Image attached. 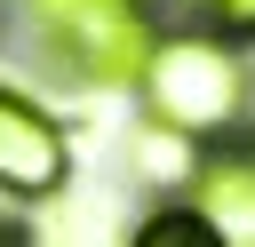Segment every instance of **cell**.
Here are the masks:
<instances>
[{
  "instance_id": "6da1fadb",
  "label": "cell",
  "mask_w": 255,
  "mask_h": 247,
  "mask_svg": "<svg viewBox=\"0 0 255 247\" xmlns=\"http://www.w3.org/2000/svg\"><path fill=\"white\" fill-rule=\"evenodd\" d=\"M32 24L48 40V56L96 88H143V72L159 56L151 0H32Z\"/></svg>"
},
{
  "instance_id": "7a4b0ae2",
  "label": "cell",
  "mask_w": 255,
  "mask_h": 247,
  "mask_svg": "<svg viewBox=\"0 0 255 247\" xmlns=\"http://www.w3.org/2000/svg\"><path fill=\"white\" fill-rule=\"evenodd\" d=\"M143 104H151V120L159 127H175V135H231L239 120H247V72H239V56H231V40H215V32H175V40H159V56H151V72H143Z\"/></svg>"
},
{
  "instance_id": "3957f363",
  "label": "cell",
  "mask_w": 255,
  "mask_h": 247,
  "mask_svg": "<svg viewBox=\"0 0 255 247\" xmlns=\"http://www.w3.org/2000/svg\"><path fill=\"white\" fill-rule=\"evenodd\" d=\"M64 183H72V143H64V127H56L32 96L0 88V191H8V199H48V191H64Z\"/></svg>"
},
{
  "instance_id": "277c9868",
  "label": "cell",
  "mask_w": 255,
  "mask_h": 247,
  "mask_svg": "<svg viewBox=\"0 0 255 247\" xmlns=\"http://www.w3.org/2000/svg\"><path fill=\"white\" fill-rule=\"evenodd\" d=\"M191 207H199L223 239H231V231L255 239V143H247V135L199 159V175H191Z\"/></svg>"
},
{
  "instance_id": "5b68a950",
  "label": "cell",
  "mask_w": 255,
  "mask_h": 247,
  "mask_svg": "<svg viewBox=\"0 0 255 247\" xmlns=\"http://www.w3.org/2000/svg\"><path fill=\"white\" fill-rule=\"evenodd\" d=\"M128 247H231L191 199H167V207H151L135 231H128Z\"/></svg>"
},
{
  "instance_id": "8992f818",
  "label": "cell",
  "mask_w": 255,
  "mask_h": 247,
  "mask_svg": "<svg viewBox=\"0 0 255 247\" xmlns=\"http://www.w3.org/2000/svg\"><path fill=\"white\" fill-rule=\"evenodd\" d=\"M143 175H159V183H191V175H199V143L151 120V127H143Z\"/></svg>"
},
{
  "instance_id": "52a82bcc",
  "label": "cell",
  "mask_w": 255,
  "mask_h": 247,
  "mask_svg": "<svg viewBox=\"0 0 255 247\" xmlns=\"http://www.w3.org/2000/svg\"><path fill=\"white\" fill-rule=\"evenodd\" d=\"M215 40H255V0H199Z\"/></svg>"
},
{
  "instance_id": "ba28073f",
  "label": "cell",
  "mask_w": 255,
  "mask_h": 247,
  "mask_svg": "<svg viewBox=\"0 0 255 247\" xmlns=\"http://www.w3.org/2000/svg\"><path fill=\"white\" fill-rule=\"evenodd\" d=\"M0 247H8V231H0Z\"/></svg>"
}]
</instances>
